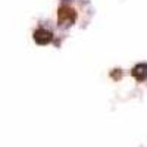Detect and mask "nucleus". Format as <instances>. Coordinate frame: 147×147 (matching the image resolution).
I'll return each mask as SVG.
<instances>
[{"label":"nucleus","instance_id":"obj_1","mask_svg":"<svg viewBox=\"0 0 147 147\" xmlns=\"http://www.w3.org/2000/svg\"><path fill=\"white\" fill-rule=\"evenodd\" d=\"M52 38H53L52 32L47 31V30L40 28V30H37L34 32V40H35V43H38V44H47V43L52 41Z\"/></svg>","mask_w":147,"mask_h":147},{"label":"nucleus","instance_id":"obj_2","mask_svg":"<svg viewBox=\"0 0 147 147\" xmlns=\"http://www.w3.org/2000/svg\"><path fill=\"white\" fill-rule=\"evenodd\" d=\"M134 75L138 80H144L147 77V63H141V65L134 68Z\"/></svg>","mask_w":147,"mask_h":147}]
</instances>
